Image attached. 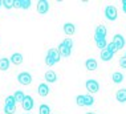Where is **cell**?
I'll return each mask as SVG.
<instances>
[{"mask_svg":"<svg viewBox=\"0 0 126 114\" xmlns=\"http://www.w3.org/2000/svg\"><path fill=\"white\" fill-rule=\"evenodd\" d=\"M1 5H3V3H1V1H0V7H1Z\"/></svg>","mask_w":126,"mask_h":114,"instance_id":"cell-35","label":"cell"},{"mask_svg":"<svg viewBox=\"0 0 126 114\" xmlns=\"http://www.w3.org/2000/svg\"><path fill=\"white\" fill-rule=\"evenodd\" d=\"M100 56H101V58H102L104 61H110V60H111V57H113V54H111L110 52H109L108 48H105V49H102V50H101V54H100Z\"/></svg>","mask_w":126,"mask_h":114,"instance_id":"cell-15","label":"cell"},{"mask_svg":"<svg viewBox=\"0 0 126 114\" xmlns=\"http://www.w3.org/2000/svg\"><path fill=\"white\" fill-rule=\"evenodd\" d=\"M96 44H97V47L100 48V49H105V48H108V43H106V39H104V40H96Z\"/></svg>","mask_w":126,"mask_h":114,"instance_id":"cell-22","label":"cell"},{"mask_svg":"<svg viewBox=\"0 0 126 114\" xmlns=\"http://www.w3.org/2000/svg\"><path fill=\"white\" fill-rule=\"evenodd\" d=\"M1 3H3V5H4L7 9L13 8V0H3Z\"/></svg>","mask_w":126,"mask_h":114,"instance_id":"cell-25","label":"cell"},{"mask_svg":"<svg viewBox=\"0 0 126 114\" xmlns=\"http://www.w3.org/2000/svg\"><path fill=\"white\" fill-rule=\"evenodd\" d=\"M13 97H15V99L17 102H23V99H24V97H25V94L24 93H23L21 90H17L15 93V94H13Z\"/></svg>","mask_w":126,"mask_h":114,"instance_id":"cell-19","label":"cell"},{"mask_svg":"<svg viewBox=\"0 0 126 114\" xmlns=\"http://www.w3.org/2000/svg\"><path fill=\"white\" fill-rule=\"evenodd\" d=\"M86 89L89 93H97L100 90V84L96 80H88L86 81Z\"/></svg>","mask_w":126,"mask_h":114,"instance_id":"cell-4","label":"cell"},{"mask_svg":"<svg viewBox=\"0 0 126 114\" xmlns=\"http://www.w3.org/2000/svg\"><path fill=\"white\" fill-rule=\"evenodd\" d=\"M16 112V106H11V108H9V106H4V113L5 114H13Z\"/></svg>","mask_w":126,"mask_h":114,"instance_id":"cell-27","label":"cell"},{"mask_svg":"<svg viewBox=\"0 0 126 114\" xmlns=\"http://www.w3.org/2000/svg\"><path fill=\"white\" fill-rule=\"evenodd\" d=\"M61 44H64V45H65L66 48H69V49H72V48H73V41L70 40V39H65Z\"/></svg>","mask_w":126,"mask_h":114,"instance_id":"cell-28","label":"cell"},{"mask_svg":"<svg viewBox=\"0 0 126 114\" xmlns=\"http://www.w3.org/2000/svg\"><path fill=\"white\" fill-rule=\"evenodd\" d=\"M122 9H124V12L126 13V0H122Z\"/></svg>","mask_w":126,"mask_h":114,"instance_id":"cell-33","label":"cell"},{"mask_svg":"<svg viewBox=\"0 0 126 114\" xmlns=\"http://www.w3.org/2000/svg\"><path fill=\"white\" fill-rule=\"evenodd\" d=\"M11 63L15 65H20L23 63V56L20 53H13L11 56Z\"/></svg>","mask_w":126,"mask_h":114,"instance_id":"cell-14","label":"cell"},{"mask_svg":"<svg viewBox=\"0 0 126 114\" xmlns=\"http://www.w3.org/2000/svg\"><path fill=\"white\" fill-rule=\"evenodd\" d=\"M27 114H28V113H27Z\"/></svg>","mask_w":126,"mask_h":114,"instance_id":"cell-36","label":"cell"},{"mask_svg":"<svg viewBox=\"0 0 126 114\" xmlns=\"http://www.w3.org/2000/svg\"><path fill=\"white\" fill-rule=\"evenodd\" d=\"M93 102H94V98L92 97L90 94H86V96H85V106H90V105H93Z\"/></svg>","mask_w":126,"mask_h":114,"instance_id":"cell-24","label":"cell"},{"mask_svg":"<svg viewBox=\"0 0 126 114\" xmlns=\"http://www.w3.org/2000/svg\"><path fill=\"white\" fill-rule=\"evenodd\" d=\"M49 9V3L47 1V0H40V1H37V12L44 15V13H47Z\"/></svg>","mask_w":126,"mask_h":114,"instance_id":"cell-5","label":"cell"},{"mask_svg":"<svg viewBox=\"0 0 126 114\" xmlns=\"http://www.w3.org/2000/svg\"><path fill=\"white\" fill-rule=\"evenodd\" d=\"M37 92H39V94L41 96V97H47V96H48V93H49V86L47 85V84H40Z\"/></svg>","mask_w":126,"mask_h":114,"instance_id":"cell-8","label":"cell"},{"mask_svg":"<svg viewBox=\"0 0 126 114\" xmlns=\"http://www.w3.org/2000/svg\"><path fill=\"white\" fill-rule=\"evenodd\" d=\"M76 102L78 106H85V96H77Z\"/></svg>","mask_w":126,"mask_h":114,"instance_id":"cell-26","label":"cell"},{"mask_svg":"<svg viewBox=\"0 0 126 114\" xmlns=\"http://www.w3.org/2000/svg\"><path fill=\"white\" fill-rule=\"evenodd\" d=\"M31 7V1L29 0H21V8L23 9H27Z\"/></svg>","mask_w":126,"mask_h":114,"instance_id":"cell-30","label":"cell"},{"mask_svg":"<svg viewBox=\"0 0 126 114\" xmlns=\"http://www.w3.org/2000/svg\"><path fill=\"white\" fill-rule=\"evenodd\" d=\"M39 114H50V109L48 105H40V109H39Z\"/></svg>","mask_w":126,"mask_h":114,"instance_id":"cell-20","label":"cell"},{"mask_svg":"<svg viewBox=\"0 0 126 114\" xmlns=\"http://www.w3.org/2000/svg\"><path fill=\"white\" fill-rule=\"evenodd\" d=\"M17 81L23 85H29L32 82V76H31L28 72H21L19 76H17Z\"/></svg>","mask_w":126,"mask_h":114,"instance_id":"cell-3","label":"cell"},{"mask_svg":"<svg viewBox=\"0 0 126 114\" xmlns=\"http://www.w3.org/2000/svg\"><path fill=\"white\" fill-rule=\"evenodd\" d=\"M45 64H47V65H49V66H52V65L56 64V61H54L50 56H48V54H47V57H45Z\"/></svg>","mask_w":126,"mask_h":114,"instance_id":"cell-29","label":"cell"},{"mask_svg":"<svg viewBox=\"0 0 126 114\" xmlns=\"http://www.w3.org/2000/svg\"><path fill=\"white\" fill-rule=\"evenodd\" d=\"M59 52H60L61 56H64V57H69V56H70V53H72V49L66 48L65 45H64V44H60V45H59Z\"/></svg>","mask_w":126,"mask_h":114,"instance_id":"cell-10","label":"cell"},{"mask_svg":"<svg viewBox=\"0 0 126 114\" xmlns=\"http://www.w3.org/2000/svg\"><path fill=\"white\" fill-rule=\"evenodd\" d=\"M120 66L126 69V56H124V57L120 58Z\"/></svg>","mask_w":126,"mask_h":114,"instance_id":"cell-31","label":"cell"},{"mask_svg":"<svg viewBox=\"0 0 126 114\" xmlns=\"http://www.w3.org/2000/svg\"><path fill=\"white\" fill-rule=\"evenodd\" d=\"M9 68V60L8 58H0V70H7Z\"/></svg>","mask_w":126,"mask_h":114,"instance_id":"cell-18","label":"cell"},{"mask_svg":"<svg viewBox=\"0 0 126 114\" xmlns=\"http://www.w3.org/2000/svg\"><path fill=\"white\" fill-rule=\"evenodd\" d=\"M15 103H16V99L13 96H9V97H5V106H15Z\"/></svg>","mask_w":126,"mask_h":114,"instance_id":"cell-21","label":"cell"},{"mask_svg":"<svg viewBox=\"0 0 126 114\" xmlns=\"http://www.w3.org/2000/svg\"><path fill=\"white\" fill-rule=\"evenodd\" d=\"M45 80L48 81V82H56V80H57V76H56V73H54L53 70H48L45 73Z\"/></svg>","mask_w":126,"mask_h":114,"instance_id":"cell-16","label":"cell"},{"mask_svg":"<svg viewBox=\"0 0 126 114\" xmlns=\"http://www.w3.org/2000/svg\"><path fill=\"white\" fill-rule=\"evenodd\" d=\"M33 103H35V101H33V98L31 97V96H25L24 99H23V102H21V105H23V109L24 110H32L33 108Z\"/></svg>","mask_w":126,"mask_h":114,"instance_id":"cell-6","label":"cell"},{"mask_svg":"<svg viewBox=\"0 0 126 114\" xmlns=\"http://www.w3.org/2000/svg\"><path fill=\"white\" fill-rule=\"evenodd\" d=\"M108 49H109V52H110L111 54H115V53H117V50H118L117 47H115V44L113 43V41L108 44Z\"/></svg>","mask_w":126,"mask_h":114,"instance_id":"cell-23","label":"cell"},{"mask_svg":"<svg viewBox=\"0 0 126 114\" xmlns=\"http://www.w3.org/2000/svg\"><path fill=\"white\" fill-rule=\"evenodd\" d=\"M86 114H96V113H86Z\"/></svg>","mask_w":126,"mask_h":114,"instance_id":"cell-34","label":"cell"},{"mask_svg":"<svg viewBox=\"0 0 126 114\" xmlns=\"http://www.w3.org/2000/svg\"><path fill=\"white\" fill-rule=\"evenodd\" d=\"M13 8H21V0H13Z\"/></svg>","mask_w":126,"mask_h":114,"instance_id":"cell-32","label":"cell"},{"mask_svg":"<svg viewBox=\"0 0 126 114\" xmlns=\"http://www.w3.org/2000/svg\"><path fill=\"white\" fill-rule=\"evenodd\" d=\"M113 43L115 44V47H117L118 50L125 47V39L121 36V34H115V36L113 37Z\"/></svg>","mask_w":126,"mask_h":114,"instance_id":"cell-7","label":"cell"},{"mask_svg":"<svg viewBox=\"0 0 126 114\" xmlns=\"http://www.w3.org/2000/svg\"><path fill=\"white\" fill-rule=\"evenodd\" d=\"M111 78H113V82H115V84H121L124 81V74L120 73V72H115Z\"/></svg>","mask_w":126,"mask_h":114,"instance_id":"cell-17","label":"cell"},{"mask_svg":"<svg viewBox=\"0 0 126 114\" xmlns=\"http://www.w3.org/2000/svg\"><path fill=\"white\" fill-rule=\"evenodd\" d=\"M64 32L66 34H73L76 32V27H74L72 23H65L64 24Z\"/></svg>","mask_w":126,"mask_h":114,"instance_id":"cell-13","label":"cell"},{"mask_svg":"<svg viewBox=\"0 0 126 114\" xmlns=\"http://www.w3.org/2000/svg\"><path fill=\"white\" fill-rule=\"evenodd\" d=\"M108 31L104 25H98L96 28V32H94V40H104L106 39Z\"/></svg>","mask_w":126,"mask_h":114,"instance_id":"cell-2","label":"cell"},{"mask_svg":"<svg viewBox=\"0 0 126 114\" xmlns=\"http://www.w3.org/2000/svg\"><path fill=\"white\" fill-rule=\"evenodd\" d=\"M85 66H86L88 70H96L97 69V61L94 58H88L86 63H85Z\"/></svg>","mask_w":126,"mask_h":114,"instance_id":"cell-11","label":"cell"},{"mask_svg":"<svg viewBox=\"0 0 126 114\" xmlns=\"http://www.w3.org/2000/svg\"><path fill=\"white\" fill-rule=\"evenodd\" d=\"M105 16L108 17L109 20H115L117 19V16H118V13H117V8H115L114 5H108L106 8H105Z\"/></svg>","mask_w":126,"mask_h":114,"instance_id":"cell-1","label":"cell"},{"mask_svg":"<svg viewBox=\"0 0 126 114\" xmlns=\"http://www.w3.org/2000/svg\"><path fill=\"white\" fill-rule=\"evenodd\" d=\"M48 56L52 57L53 60L56 61V63H59L60 58H61V54H60L59 49H54V48H52V49H49V50H48Z\"/></svg>","mask_w":126,"mask_h":114,"instance_id":"cell-9","label":"cell"},{"mask_svg":"<svg viewBox=\"0 0 126 114\" xmlns=\"http://www.w3.org/2000/svg\"><path fill=\"white\" fill-rule=\"evenodd\" d=\"M115 98L118 102H126V89H120L115 94Z\"/></svg>","mask_w":126,"mask_h":114,"instance_id":"cell-12","label":"cell"}]
</instances>
